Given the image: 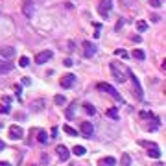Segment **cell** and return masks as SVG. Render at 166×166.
<instances>
[{
  "label": "cell",
  "instance_id": "cell-1",
  "mask_svg": "<svg viewBox=\"0 0 166 166\" xmlns=\"http://www.w3.org/2000/svg\"><path fill=\"white\" fill-rule=\"evenodd\" d=\"M111 72L115 74V80L118 83H124L125 80L129 78V70L125 68L124 65H120V63H118V65H116V63H111Z\"/></svg>",
  "mask_w": 166,
  "mask_h": 166
},
{
  "label": "cell",
  "instance_id": "cell-2",
  "mask_svg": "<svg viewBox=\"0 0 166 166\" xmlns=\"http://www.w3.org/2000/svg\"><path fill=\"white\" fill-rule=\"evenodd\" d=\"M98 90H104L107 94H111L115 100H120V94L116 92V89L113 87V85H109V83H98Z\"/></svg>",
  "mask_w": 166,
  "mask_h": 166
},
{
  "label": "cell",
  "instance_id": "cell-3",
  "mask_svg": "<svg viewBox=\"0 0 166 166\" xmlns=\"http://www.w3.org/2000/svg\"><path fill=\"white\" fill-rule=\"evenodd\" d=\"M111 7H113V0H102V2H100V7H98V13H100L104 19H107Z\"/></svg>",
  "mask_w": 166,
  "mask_h": 166
},
{
  "label": "cell",
  "instance_id": "cell-4",
  "mask_svg": "<svg viewBox=\"0 0 166 166\" xmlns=\"http://www.w3.org/2000/svg\"><path fill=\"white\" fill-rule=\"evenodd\" d=\"M140 144L149 148V149H148V155H149V157H153V159H159V157H161V149H159V146H155L153 142H144V140H142Z\"/></svg>",
  "mask_w": 166,
  "mask_h": 166
},
{
  "label": "cell",
  "instance_id": "cell-5",
  "mask_svg": "<svg viewBox=\"0 0 166 166\" xmlns=\"http://www.w3.org/2000/svg\"><path fill=\"white\" fill-rule=\"evenodd\" d=\"M129 78H131L133 87H135V96H137L139 100H142V98H144V94H142V87H140V83H139V78H137L133 72H129Z\"/></svg>",
  "mask_w": 166,
  "mask_h": 166
},
{
  "label": "cell",
  "instance_id": "cell-6",
  "mask_svg": "<svg viewBox=\"0 0 166 166\" xmlns=\"http://www.w3.org/2000/svg\"><path fill=\"white\" fill-rule=\"evenodd\" d=\"M52 56H54V54H52L50 50H44V52H41V54L35 56V63H37V65H44L46 61L52 59Z\"/></svg>",
  "mask_w": 166,
  "mask_h": 166
},
{
  "label": "cell",
  "instance_id": "cell-7",
  "mask_svg": "<svg viewBox=\"0 0 166 166\" xmlns=\"http://www.w3.org/2000/svg\"><path fill=\"white\" fill-rule=\"evenodd\" d=\"M74 81H76V76H74V74H65L61 80H59L63 89H70V87L74 85Z\"/></svg>",
  "mask_w": 166,
  "mask_h": 166
},
{
  "label": "cell",
  "instance_id": "cell-8",
  "mask_svg": "<svg viewBox=\"0 0 166 166\" xmlns=\"http://www.w3.org/2000/svg\"><path fill=\"white\" fill-rule=\"evenodd\" d=\"M56 151H57V157H59V161H61V163L68 161V157H70V151L66 149V146L59 144L57 148H56Z\"/></svg>",
  "mask_w": 166,
  "mask_h": 166
},
{
  "label": "cell",
  "instance_id": "cell-9",
  "mask_svg": "<svg viewBox=\"0 0 166 166\" xmlns=\"http://www.w3.org/2000/svg\"><path fill=\"white\" fill-rule=\"evenodd\" d=\"M81 135L85 139H90L94 135V127H92L90 122H81Z\"/></svg>",
  "mask_w": 166,
  "mask_h": 166
},
{
  "label": "cell",
  "instance_id": "cell-10",
  "mask_svg": "<svg viewBox=\"0 0 166 166\" xmlns=\"http://www.w3.org/2000/svg\"><path fill=\"white\" fill-rule=\"evenodd\" d=\"M22 135H24V131H22L21 125H11V127H9V137H11L13 140L22 139Z\"/></svg>",
  "mask_w": 166,
  "mask_h": 166
},
{
  "label": "cell",
  "instance_id": "cell-11",
  "mask_svg": "<svg viewBox=\"0 0 166 166\" xmlns=\"http://www.w3.org/2000/svg\"><path fill=\"white\" fill-rule=\"evenodd\" d=\"M83 48H85V50H83V56H85V57H92L94 52H96V46H94L92 42H89V41L83 42Z\"/></svg>",
  "mask_w": 166,
  "mask_h": 166
},
{
  "label": "cell",
  "instance_id": "cell-12",
  "mask_svg": "<svg viewBox=\"0 0 166 166\" xmlns=\"http://www.w3.org/2000/svg\"><path fill=\"white\" fill-rule=\"evenodd\" d=\"M9 102H11V98L9 96H4L2 98V105H0V113H4V115H7L11 109H9Z\"/></svg>",
  "mask_w": 166,
  "mask_h": 166
},
{
  "label": "cell",
  "instance_id": "cell-13",
  "mask_svg": "<svg viewBox=\"0 0 166 166\" xmlns=\"http://www.w3.org/2000/svg\"><path fill=\"white\" fill-rule=\"evenodd\" d=\"M13 54H15V48H11V46H2V48H0V56L6 57V59H9Z\"/></svg>",
  "mask_w": 166,
  "mask_h": 166
},
{
  "label": "cell",
  "instance_id": "cell-14",
  "mask_svg": "<svg viewBox=\"0 0 166 166\" xmlns=\"http://www.w3.org/2000/svg\"><path fill=\"white\" fill-rule=\"evenodd\" d=\"M22 13H24L26 17H32V15H33V4H32V2H24V4H22Z\"/></svg>",
  "mask_w": 166,
  "mask_h": 166
},
{
  "label": "cell",
  "instance_id": "cell-15",
  "mask_svg": "<svg viewBox=\"0 0 166 166\" xmlns=\"http://www.w3.org/2000/svg\"><path fill=\"white\" fill-rule=\"evenodd\" d=\"M100 166H116V159L115 157H105L100 161Z\"/></svg>",
  "mask_w": 166,
  "mask_h": 166
},
{
  "label": "cell",
  "instance_id": "cell-16",
  "mask_svg": "<svg viewBox=\"0 0 166 166\" xmlns=\"http://www.w3.org/2000/svg\"><path fill=\"white\" fill-rule=\"evenodd\" d=\"M63 131H65L66 135H70V137H78V131H76L74 127H70V125H65V127H63Z\"/></svg>",
  "mask_w": 166,
  "mask_h": 166
},
{
  "label": "cell",
  "instance_id": "cell-17",
  "mask_svg": "<svg viewBox=\"0 0 166 166\" xmlns=\"http://www.w3.org/2000/svg\"><path fill=\"white\" fill-rule=\"evenodd\" d=\"M13 68V65L11 63H0V74H4V72H9Z\"/></svg>",
  "mask_w": 166,
  "mask_h": 166
},
{
  "label": "cell",
  "instance_id": "cell-18",
  "mask_svg": "<svg viewBox=\"0 0 166 166\" xmlns=\"http://www.w3.org/2000/svg\"><path fill=\"white\" fill-rule=\"evenodd\" d=\"M133 57H135V59H140V61H144L146 54L142 52V50H133Z\"/></svg>",
  "mask_w": 166,
  "mask_h": 166
},
{
  "label": "cell",
  "instance_id": "cell-19",
  "mask_svg": "<svg viewBox=\"0 0 166 166\" xmlns=\"http://www.w3.org/2000/svg\"><path fill=\"white\" fill-rule=\"evenodd\" d=\"M74 155H78V157H81V155H85V148L83 146H74Z\"/></svg>",
  "mask_w": 166,
  "mask_h": 166
},
{
  "label": "cell",
  "instance_id": "cell-20",
  "mask_svg": "<svg viewBox=\"0 0 166 166\" xmlns=\"http://www.w3.org/2000/svg\"><path fill=\"white\" fill-rule=\"evenodd\" d=\"M120 163H122V166H131V157H129V153H124V155H122V161H120Z\"/></svg>",
  "mask_w": 166,
  "mask_h": 166
},
{
  "label": "cell",
  "instance_id": "cell-21",
  "mask_svg": "<svg viewBox=\"0 0 166 166\" xmlns=\"http://www.w3.org/2000/svg\"><path fill=\"white\" fill-rule=\"evenodd\" d=\"M74 113H76V105L72 104L68 109H66V118H72V116H74Z\"/></svg>",
  "mask_w": 166,
  "mask_h": 166
},
{
  "label": "cell",
  "instance_id": "cell-22",
  "mask_svg": "<svg viewBox=\"0 0 166 166\" xmlns=\"http://www.w3.org/2000/svg\"><path fill=\"white\" fill-rule=\"evenodd\" d=\"M137 30H139V32H146V30H148V24H146L144 21H139L137 22Z\"/></svg>",
  "mask_w": 166,
  "mask_h": 166
},
{
  "label": "cell",
  "instance_id": "cell-23",
  "mask_svg": "<svg viewBox=\"0 0 166 166\" xmlns=\"http://www.w3.org/2000/svg\"><path fill=\"white\" fill-rule=\"evenodd\" d=\"M107 116H109V118H118V111L113 107V109H109V111H107Z\"/></svg>",
  "mask_w": 166,
  "mask_h": 166
},
{
  "label": "cell",
  "instance_id": "cell-24",
  "mask_svg": "<svg viewBox=\"0 0 166 166\" xmlns=\"http://www.w3.org/2000/svg\"><path fill=\"white\" fill-rule=\"evenodd\" d=\"M19 65H21L22 68H24V66H28V65H30V59H28L26 56H22L21 59H19Z\"/></svg>",
  "mask_w": 166,
  "mask_h": 166
},
{
  "label": "cell",
  "instance_id": "cell-25",
  "mask_svg": "<svg viewBox=\"0 0 166 166\" xmlns=\"http://www.w3.org/2000/svg\"><path fill=\"white\" fill-rule=\"evenodd\" d=\"M54 102H56L57 105H63L65 102H66V100H65V96H61V94H57V96L54 98Z\"/></svg>",
  "mask_w": 166,
  "mask_h": 166
},
{
  "label": "cell",
  "instance_id": "cell-26",
  "mask_svg": "<svg viewBox=\"0 0 166 166\" xmlns=\"http://www.w3.org/2000/svg\"><path fill=\"white\" fill-rule=\"evenodd\" d=\"M115 56H116V57H122V59H125V57H127V52H125V50H116V52H115Z\"/></svg>",
  "mask_w": 166,
  "mask_h": 166
},
{
  "label": "cell",
  "instance_id": "cell-27",
  "mask_svg": "<svg viewBox=\"0 0 166 166\" xmlns=\"http://www.w3.org/2000/svg\"><path fill=\"white\" fill-rule=\"evenodd\" d=\"M46 140H48L46 131H39V142H46Z\"/></svg>",
  "mask_w": 166,
  "mask_h": 166
},
{
  "label": "cell",
  "instance_id": "cell-28",
  "mask_svg": "<svg viewBox=\"0 0 166 166\" xmlns=\"http://www.w3.org/2000/svg\"><path fill=\"white\" fill-rule=\"evenodd\" d=\"M85 111H87V113H89L90 116H92V115L96 113V109H94V107H92V105H90V104H87V105H85Z\"/></svg>",
  "mask_w": 166,
  "mask_h": 166
},
{
  "label": "cell",
  "instance_id": "cell-29",
  "mask_svg": "<svg viewBox=\"0 0 166 166\" xmlns=\"http://www.w3.org/2000/svg\"><path fill=\"white\" fill-rule=\"evenodd\" d=\"M149 4H151V7H161L163 0H149Z\"/></svg>",
  "mask_w": 166,
  "mask_h": 166
},
{
  "label": "cell",
  "instance_id": "cell-30",
  "mask_svg": "<svg viewBox=\"0 0 166 166\" xmlns=\"http://www.w3.org/2000/svg\"><path fill=\"white\" fill-rule=\"evenodd\" d=\"M21 90H22V87H21V85H15V94H17L19 98H21Z\"/></svg>",
  "mask_w": 166,
  "mask_h": 166
},
{
  "label": "cell",
  "instance_id": "cell-31",
  "mask_svg": "<svg viewBox=\"0 0 166 166\" xmlns=\"http://www.w3.org/2000/svg\"><path fill=\"white\" fill-rule=\"evenodd\" d=\"M74 63H72V59H65V66H72Z\"/></svg>",
  "mask_w": 166,
  "mask_h": 166
},
{
  "label": "cell",
  "instance_id": "cell-32",
  "mask_svg": "<svg viewBox=\"0 0 166 166\" xmlns=\"http://www.w3.org/2000/svg\"><path fill=\"white\" fill-rule=\"evenodd\" d=\"M22 85H30V78H24L22 80Z\"/></svg>",
  "mask_w": 166,
  "mask_h": 166
},
{
  "label": "cell",
  "instance_id": "cell-33",
  "mask_svg": "<svg viewBox=\"0 0 166 166\" xmlns=\"http://www.w3.org/2000/svg\"><path fill=\"white\" fill-rule=\"evenodd\" d=\"M0 166H9V163H0Z\"/></svg>",
  "mask_w": 166,
  "mask_h": 166
},
{
  "label": "cell",
  "instance_id": "cell-34",
  "mask_svg": "<svg viewBox=\"0 0 166 166\" xmlns=\"http://www.w3.org/2000/svg\"><path fill=\"white\" fill-rule=\"evenodd\" d=\"M0 149H4V142H0Z\"/></svg>",
  "mask_w": 166,
  "mask_h": 166
}]
</instances>
